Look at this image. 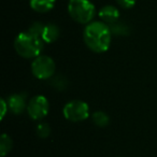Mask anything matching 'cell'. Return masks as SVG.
Instances as JSON below:
<instances>
[{
  "mask_svg": "<svg viewBox=\"0 0 157 157\" xmlns=\"http://www.w3.org/2000/svg\"><path fill=\"white\" fill-rule=\"evenodd\" d=\"M55 6V0H30V7L33 10L40 13L51 11Z\"/></svg>",
  "mask_w": 157,
  "mask_h": 157,
  "instance_id": "10",
  "label": "cell"
},
{
  "mask_svg": "<svg viewBox=\"0 0 157 157\" xmlns=\"http://www.w3.org/2000/svg\"><path fill=\"white\" fill-rule=\"evenodd\" d=\"M90 115L88 105L81 100H72L63 107V116L73 123L85 121Z\"/></svg>",
  "mask_w": 157,
  "mask_h": 157,
  "instance_id": "4",
  "label": "cell"
},
{
  "mask_svg": "<svg viewBox=\"0 0 157 157\" xmlns=\"http://www.w3.org/2000/svg\"><path fill=\"white\" fill-rule=\"evenodd\" d=\"M59 35H60V29L57 25L55 24H48L44 25L43 31H42V39L46 43H52V42L56 41L58 39Z\"/></svg>",
  "mask_w": 157,
  "mask_h": 157,
  "instance_id": "9",
  "label": "cell"
},
{
  "mask_svg": "<svg viewBox=\"0 0 157 157\" xmlns=\"http://www.w3.org/2000/svg\"><path fill=\"white\" fill-rule=\"evenodd\" d=\"M31 70L33 75L40 80H48L52 78L55 72V63L51 57L40 55L36 57L31 63Z\"/></svg>",
  "mask_w": 157,
  "mask_h": 157,
  "instance_id": "5",
  "label": "cell"
},
{
  "mask_svg": "<svg viewBox=\"0 0 157 157\" xmlns=\"http://www.w3.org/2000/svg\"><path fill=\"white\" fill-rule=\"evenodd\" d=\"M12 144L13 143H12L11 138L6 133H3L1 136V139H0V155H1V157H5L11 151Z\"/></svg>",
  "mask_w": 157,
  "mask_h": 157,
  "instance_id": "11",
  "label": "cell"
},
{
  "mask_svg": "<svg viewBox=\"0 0 157 157\" xmlns=\"http://www.w3.org/2000/svg\"><path fill=\"white\" fill-rule=\"evenodd\" d=\"M37 133L42 139L48 138L51 133V128H50V126H48V124H46V123H41V124L37 127Z\"/></svg>",
  "mask_w": 157,
  "mask_h": 157,
  "instance_id": "14",
  "label": "cell"
},
{
  "mask_svg": "<svg viewBox=\"0 0 157 157\" xmlns=\"http://www.w3.org/2000/svg\"><path fill=\"white\" fill-rule=\"evenodd\" d=\"M52 84L56 90H63V88L67 86V80H66L65 78H63V76L58 75V76H56V78H53Z\"/></svg>",
  "mask_w": 157,
  "mask_h": 157,
  "instance_id": "15",
  "label": "cell"
},
{
  "mask_svg": "<svg viewBox=\"0 0 157 157\" xmlns=\"http://www.w3.org/2000/svg\"><path fill=\"white\" fill-rule=\"evenodd\" d=\"M92 117H93V121H94L95 124L99 127L107 126V125L109 124V121H110L109 116L102 111H97V112H95V113H93Z\"/></svg>",
  "mask_w": 157,
  "mask_h": 157,
  "instance_id": "12",
  "label": "cell"
},
{
  "mask_svg": "<svg viewBox=\"0 0 157 157\" xmlns=\"http://www.w3.org/2000/svg\"><path fill=\"white\" fill-rule=\"evenodd\" d=\"M68 12L73 21L80 24H88L95 17L96 9L90 0H70Z\"/></svg>",
  "mask_w": 157,
  "mask_h": 157,
  "instance_id": "3",
  "label": "cell"
},
{
  "mask_svg": "<svg viewBox=\"0 0 157 157\" xmlns=\"http://www.w3.org/2000/svg\"><path fill=\"white\" fill-rule=\"evenodd\" d=\"M8 105L12 113L14 114H21L26 109V100L23 95L14 94L8 100Z\"/></svg>",
  "mask_w": 157,
  "mask_h": 157,
  "instance_id": "8",
  "label": "cell"
},
{
  "mask_svg": "<svg viewBox=\"0 0 157 157\" xmlns=\"http://www.w3.org/2000/svg\"><path fill=\"white\" fill-rule=\"evenodd\" d=\"M99 17L103 21V23L112 25L114 23H117L120 18V11L113 6H105L99 11Z\"/></svg>",
  "mask_w": 157,
  "mask_h": 157,
  "instance_id": "7",
  "label": "cell"
},
{
  "mask_svg": "<svg viewBox=\"0 0 157 157\" xmlns=\"http://www.w3.org/2000/svg\"><path fill=\"white\" fill-rule=\"evenodd\" d=\"M110 29H111V33L114 35L125 36L128 33V27L123 23H114L110 26Z\"/></svg>",
  "mask_w": 157,
  "mask_h": 157,
  "instance_id": "13",
  "label": "cell"
},
{
  "mask_svg": "<svg viewBox=\"0 0 157 157\" xmlns=\"http://www.w3.org/2000/svg\"><path fill=\"white\" fill-rule=\"evenodd\" d=\"M14 48L24 58H36L43 50V39L41 36L33 35L29 31L21 33L14 41Z\"/></svg>",
  "mask_w": 157,
  "mask_h": 157,
  "instance_id": "2",
  "label": "cell"
},
{
  "mask_svg": "<svg viewBox=\"0 0 157 157\" xmlns=\"http://www.w3.org/2000/svg\"><path fill=\"white\" fill-rule=\"evenodd\" d=\"M0 103H1V107H2V112H1V120H2V118L5 117L6 113H7V108L9 107V105H8V103L5 101V99H1Z\"/></svg>",
  "mask_w": 157,
  "mask_h": 157,
  "instance_id": "18",
  "label": "cell"
},
{
  "mask_svg": "<svg viewBox=\"0 0 157 157\" xmlns=\"http://www.w3.org/2000/svg\"><path fill=\"white\" fill-rule=\"evenodd\" d=\"M83 37L90 50L95 53H103L110 48L112 33L105 23L92 22L85 27Z\"/></svg>",
  "mask_w": 157,
  "mask_h": 157,
  "instance_id": "1",
  "label": "cell"
},
{
  "mask_svg": "<svg viewBox=\"0 0 157 157\" xmlns=\"http://www.w3.org/2000/svg\"><path fill=\"white\" fill-rule=\"evenodd\" d=\"M48 110H50L48 100L41 95L31 98L27 105L28 115L35 121H39L45 117L48 113Z\"/></svg>",
  "mask_w": 157,
  "mask_h": 157,
  "instance_id": "6",
  "label": "cell"
},
{
  "mask_svg": "<svg viewBox=\"0 0 157 157\" xmlns=\"http://www.w3.org/2000/svg\"><path fill=\"white\" fill-rule=\"evenodd\" d=\"M43 28H44V25L41 24V23H33V25H31L30 27H29V29L27 31H29V33H33V35H37V36H41L42 35V31H43Z\"/></svg>",
  "mask_w": 157,
  "mask_h": 157,
  "instance_id": "16",
  "label": "cell"
},
{
  "mask_svg": "<svg viewBox=\"0 0 157 157\" xmlns=\"http://www.w3.org/2000/svg\"><path fill=\"white\" fill-rule=\"evenodd\" d=\"M117 3L123 9H131L135 6L136 0H117Z\"/></svg>",
  "mask_w": 157,
  "mask_h": 157,
  "instance_id": "17",
  "label": "cell"
}]
</instances>
